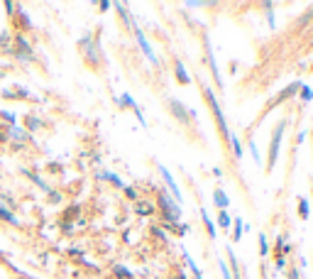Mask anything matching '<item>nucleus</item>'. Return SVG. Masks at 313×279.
Wrapping results in <instances>:
<instances>
[{"mask_svg": "<svg viewBox=\"0 0 313 279\" xmlns=\"http://www.w3.org/2000/svg\"><path fill=\"white\" fill-rule=\"evenodd\" d=\"M284 125L286 123H279V127L274 130V137L269 142V167H274L277 157H279V142H281V135H284Z\"/></svg>", "mask_w": 313, "mask_h": 279, "instance_id": "obj_1", "label": "nucleus"}, {"mask_svg": "<svg viewBox=\"0 0 313 279\" xmlns=\"http://www.w3.org/2000/svg\"><path fill=\"white\" fill-rule=\"evenodd\" d=\"M206 98H208V103H211V108H213V115L218 118V125H220V133L228 137V125H225V118H223V111H220V105H218V101L213 98V93L211 91H206Z\"/></svg>", "mask_w": 313, "mask_h": 279, "instance_id": "obj_2", "label": "nucleus"}, {"mask_svg": "<svg viewBox=\"0 0 313 279\" xmlns=\"http://www.w3.org/2000/svg\"><path fill=\"white\" fill-rule=\"evenodd\" d=\"M162 206H164V211H167V216H169V221H171V223L181 218V211L174 206V201H171L169 196H164V194H162Z\"/></svg>", "mask_w": 313, "mask_h": 279, "instance_id": "obj_3", "label": "nucleus"}, {"mask_svg": "<svg viewBox=\"0 0 313 279\" xmlns=\"http://www.w3.org/2000/svg\"><path fill=\"white\" fill-rule=\"evenodd\" d=\"M169 108H171V113H174V115L179 118L181 123H189V115H186V108H184V105H181L179 101H174V98H171V101H169Z\"/></svg>", "mask_w": 313, "mask_h": 279, "instance_id": "obj_4", "label": "nucleus"}, {"mask_svg": "<svg viewBox=\"0 0 313 279\" xmlns=\"http://www.w3.org/2000/svg\"><path fill=\"white\" fill-rule=\"evenodd\" d=\"M162 177H164V181H167V186L171 189V194L176 196V201H181V191H179V186H176V181L171 179V174H169V169L162 167Z\"/></svg>", "mask_w": 313, "mask_h": 279, "instance_id": "obj_5", "label": "nucleus"}, {"mask_svg": "<svg viewBox=\"0 0 313 279\" xmlns=\"http://www.w3.org/2000/svg\"><path fill=\"white\" fill-rule=\"evenodd\" d=\"M213 201L218 203V208H228V206H230V199L225 196L223 189H215V191H213Z\"/></svg>", "mask_w": 313, "mask_h": 279, "instance_id": "obj_6", "label": "nucleus"}, {"mask_svg": "<svg viewBox=\"0 0 313 279\" xmlns=\"http://www.w3.org/2000/svg\"><path fill=\"white\" fill-rule=\"evenodd\" d=\"M137 39H140V45H142V49H145V54L149 56V59H152V61H156L154 59V54H152V47L147 45V39H145V34L140 32V30H137Z\"/></svg>", "mask_w": 313, "mask_h": 279, "instance_id": "obj_7", "label": "nucleus"}, {"mask_svg": "<svg viewBox=\"0 0 313 279\" xmlns=\"http://www.w3.org/2000/svg\"><path fill=\"white\" fill-rule=\"evenodd\" d=\"M201 218H203V223H206V228H208V235H215V225H213V221H211V216H208V213L206 211H201Z\"/></svg>", "mask_w": 313, "mask_h": 279, "instance_id": "obj_8", "label": "nucleus"}, {"mask_svg": "<svg viewBox=\"0 0 313 279\" xmlns=\"http://www.w3.org/2000/svg\"><path fill=\"white\" fill-rule=\"evenodd\" d=\"M184 260H186V265H189V269H191V272H193V274H196V279H203L201 269L196 267V262H193V260H191V255H184Z\"/></svg>", "mask_w": 313, "mask_h": 279, "instance_id": "obj_9", "label": "nucleus"}, {"mask_svg": "<svg viewBox=\"0 0 313 279\" xmlns=\"http://www.w3.org/2000/svg\"><path fill=\"white\" fill-rule=\"evenodd\" d=\"M176 74H179L181 83H189V76H186V71H184V64H181V61H176Z\"/></svg>", "mask_w": 313, "mask_h": 279, "instance_id": "obj_10", "label": "nucleus"}, {"mask_svg": "<svg viewBox=\"0 0 313 279\" xmlns=\"http://www.w3.org/2000/svg\"><path fill=\"white\" fill-rule=\"evenodd\" d=\"M218 223L223 225V228H228V225H230V216H228V213H220V216H218Z\"/></svg>", "mask_w": 313, "mask_h": 279, "instance_id": "obj_11", "label": "nucleus"}, {"mask_svg": "<svg viewBox=\"0 0 313 279\" xmlns=\"http://www.w3.org/2000/svg\"><path fill=\"white\" fill-rule=\"evenodd\" d=\"M259 245H262L259 247V252H262V255H267L269 247H267V238H264V235H259Z\"/></svg>", "mask_w": 313, "mask_h": 279, "instance_id": "obj_12", "label": "nucleus"}, {"mask_svg": "<svg viewBox=\"0 0 313 279\" xmlns=\"http://www.w3.org/2000/svg\"><path fill=\"white\" fill-rule=\"evenodd\" d=\"M301 218H308V203L301 199Z\"/></svg>", "mask_w": 313, "mask_h": 279, "instance_id": "obj_13", "label": "nucleus"}, {"mask_svg": "<svg viewBox=\"0 0 313 279\" xmlns=\"http://www.w3.org/2000/svg\"><path fill=\"white\" fill-rule=\"evenodd\" d=\"M301 96H303V101H308V98H311V96H313V91H311V89H303V93H301Z\"/></svg>", "mask_w": 313, "mask_h": 279, "instance_id": "obj_14", "label": "nucleus"}, {"mask_svg": "<svg viewBox=\"0 0 313 279\" xmlns=\"http://www.w3.org/2000/svg\"><path fill=\"white\" fill-rule=\"evenodd\" d=\"M140 211H142V213H149V211H152V206H147V203H142V206H140Z\"/></svg>", "mask_w": 313, "mask_h": 279, "instance_id": "obj_15", "label": "nucleus"}, {"mask_svg": "<svg viewBox=\"0 0 313 279\" xmlns=\"http://www.w3.org/2000/svg\"><path fill=\"white\" fill-rule=\"evenodd\" d=\"M220 267H223V277H225V279H233V277H230V272H228V267H225V265H220Z\"/></svg>", "mask_w": 313, "mask_h": 279, "instance_id": "obj_16", "label": "nucleus"}]
</instances>
